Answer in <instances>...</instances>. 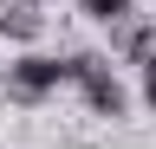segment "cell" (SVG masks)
<instances>
[{
  "mask_svg": "<svg viewBox=\"0 0 156 149\" xmlns=\"http://www.w3.org/2000/svg\"><path fill=\"white\" fill-rule=\"evenodd\" d=\"M58 84H65V59H39V52H26V59L7 65V97H13V104H46Z\"/></svg>",
  "mask_w": 156,
  "mask_h": 149,
  "instance_id": "2",
  "label": "cell"
},
{
  "mask_svg": "<svg viewBox=\"0 0 156 149\" xmlns=\"http://www.w3.org/2000/svg\"><path fill=\"white\" fill-rule=\"evenodd\" d=\"M33 7H46V0H33Z\"/></svg>",
  "mask_w": 156,
  "mask_h": 149,
  "instance_id": "7",
  "label": "cell"
},
{
  "mask_svg": "<svg viewBox=\"0 0 156 149\" xmlns=\"http://www.w3.org/2000/svg\"><path fill=\"white\" fill-rule=\"evenodd\" d=\"M78 7H85L98 26H130V13H136L130 0H78Z\"/></svg>",
  "mask_w": 156,
  "mask_h": 149,
  "instance_id": "5",
  "label": "cell"
},
{
  "mask_svg": "<svg viewBox=\"0 0 156 149\" xmlns=\"http://www.w3.org/2000/svg\"><path fill=\"white\" fill-rule=\"evenodd\" d=\"M39 32H46V13H39L33 0H0V39H20V46H33Z\"/></svg>",
  "mask_w": 156,
  "mask_h": 149,
  "instance_id": "3",
  "label": "cell"
},
{
  "mask_svg": "<svg viewBox=\"0 0 156 149\" xmlns=\"http://www.w3.org/2000/svg\"><path fill=\"white\" fill-rule=\"evenodd\" d=\"M143 104H150V110H156V65H150V71H143Z\"/></svg>",
  "mask_w": 156,
  "mask_h": 149,
  "instance_id": "6",
  "label": "cell"
},
{
  "mask_svg": "<svg viewBox=\"0 0 156 149\" xmlns=\"http://www.w3.org/2000/svg\"><path fill=\"white\" fill-rule=\"evenodd\" d=\"M65 84L85 91V110H91V117H124V110H130L117 71L98 59V52H72V59H65Z\"/></svg>",
  "mask_w": 156,
  "mask_h": 149,
  "instance_id": "1",
  "label": "cell"
},
{
  "mask_svg": "<svg viewBox=\"0 0 156 149\" xmlns=\"http://www.w3.org/2000/svg\"><path fill=\"white\" fill-rule=\"evenodd\" d=\"M117 52H124L130 65H156V20H130V26H117Z\"/></svg>",
  "mask_w": 156,
  "mask_h": 149,
  "instance_id": "4",
  "label": "cell"
}]
</instances>
